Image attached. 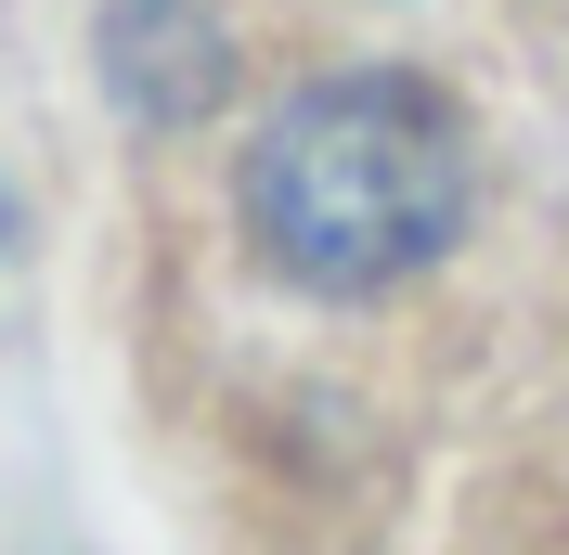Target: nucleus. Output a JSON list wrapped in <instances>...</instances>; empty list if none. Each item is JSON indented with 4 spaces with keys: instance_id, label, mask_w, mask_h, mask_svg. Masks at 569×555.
I'll return each mask as SVG.
<instances>
[{
    "instance_id": "obj_2",
    "label": "nucleus",
    "mask_w": 569,
    "mask_h": 555,
    "mask_svg": "<svg viewBox=\"0 0 569 555\" xmlns=\"http://www.w3.org/2000/svg\"><path fill=\"white\" fill-rule=\"evenodd\" d=\"M104 78H117V104L130 117H208L220 104V78H233V39H220L208 0H117L104 13Z\"/></svg>"
},
{
    "instance_id": "obj_1",
    "label": "nucleus",
    "mask_w": 569,
    "mask_h": 555,
    "mask_svg": "<svg viewBox=\"0 0 569 555\" xmlns=\"http://www.w3.org/2000/svg\"><path fill=\"white\" fill-rule=\"evenodd\" d=\"M233 208L247 245L311 297H389L415 284L479 208V142L427 78L350 65L284 91L233 155Z\"/></svg>"
}]
</instances>
